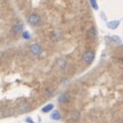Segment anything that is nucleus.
<instances>
[{
  "instance_id": "1",
  "label": "nucleus",
  "mask_w": 123,
  "mask_h": 123,
  "mask_svg": "<svg viewBox=\"0 0 123 123\" xmlns=\"http://www.w3.org/2000/svg\"><path fill=\"white\" fill-rule=\"evenodd\" d=\"M94 57H95V54L93 51H86V52L83 54V60L85 61V63H87V64H91L93 62Z\"/></svg>"
},
{
  "instance_id": "2",
  "label": "nucleus",
  "mask_w": 123,
  "mask_h": 123,
  "mask_svg": "<svg viewBox=\"0 0 123 123\" xmlns=\"http://www.w3.org/2000/svg\"><path fill=\"white\" fill-rule=\"evenodd\" d=\"M40 21H42V19H40V17L38 15H36V13H32V15H30L29 18H28V23L30 25H33V26L38 25L40 23Z\"/></svg>"
},
{
  "instance_id": "3",
  "label": "nucleus",
  "mask_w": 123,
  "mask_h": 123,
  "mask_svg": "<svg viewBox=\"0 0 123 123\" xmlns=\"http://www.w3.org/2000/svg\"><path fill=\"white\" fill-rule=\"evenodd\" d=\"M30 51H31V53L35 56H39L40 54L43 53L42 47H40L39 45H37V43H33V45L30 46Z\"/></svg>"
},
{
  "instance_id": "4",
  "label": "nucleus",
  "mask_w": 123,
  "mask_h": 123,
  "mask_svg": "<svg viewBox=\"0 0 123 123\" xmlns=\"http://www.w3.org/2000/svg\"><path fill=\"white\" fill-rule=\"evenodd\" d=\"M70 94L68 93V92H64V93H62L59 96V98H58V101L60 102V104H67L68 101L70 100Z\"/></svg>"
},
{
  "instance_id": "5",
  "label": "nucleus",
  "mask_w": 123,
  "mask_h": 123,
  "mask_svg": "<svg viewBox=\"0 0 123 123\" xmlns=\"http://www.w3.org/2000/svg\"><path fill=\"white\" fill-rule=\"evenodd\" d=\"M23 31V26L21 23H18V24H15L12 28V32L13 34H20Z\"/></svg>"
},
{
  "instance_id": "6",
  "label": "nucleus",
  "mask_w": 123,
  "mask_h": 123,
  "mask_svg": "<svg viewBox=\"0 0 123 123\" xmlns=\"http://www.w3.org/2000/svg\"><path fill=\"white\" fill-rule=\"evenodd\" d=\"M70 118L73 119L74 121H79L81 118V113L79 111H73L70 113Z\"/></svg>"
},
{
  "instance_id": "7",
  "label": "nucleus",
  "mask_w": 123,
  "mask_h": 123,
  "mask_svg": "<svg viewBox=\"0 0 123 123\" xmlns=\"http://www.w3.org/2000/svg\"><path fill=\"white\" fill-rule=\"evenodd\" d=\"M87 35H88V37H89V38H91V39H93V38H95V37H96V30H95L94 27H92V28H90L89 30H88Z\"/></svg>"
},
{
  "instance_id": "8",
  "label": "nucleus",
  "mask_w": 123,
  "mask_h": 123,
  "mask_svg": "<svg viewBox=\"0 0 123 123\" xmlns=\"http://www.w3.org/2000/svg\"><path fill=\"white\" fill-rule=\"evenodd\" d=\"M119 24H120V22L119 21H111V22H109L107 24V26L109 27L110 29H116V28H118V26H119Z\"/></svg>"
},
{
  "instance_id": "9",
  "label": "nucleus",
  "mask_w": 123,
  "mask_h": 123,
  "mask_svg": "<svg viewBox=\"0 0 123 123\" xmlns=\"http://www.w3.org/2000/svg\"><path fill=\"white\" fill-rule=\"evenodd\" d=\"M60 118H61V116L58 111H54L52 114H51V119H53V120H59Z\"/></svg>"
},
{
  "instance_id": "10",
  "label": "nucleus",
  "mask_w": 123,
  "mask_h": 123,
  "mask_svg": "<svg viewBox=\"0 0 123 123\" xmlns=\"http://www.w3.org/2000/svg\"><path fill=\"white\" fill-rule=\"evenodd\" d=\"M53 109H54V105H53L52 104H49V105H47L45 108H43V110H42V111H43V113H48V112L52 111Z\"/></svg>"
},
{
  "instance_id": "11",
  "label": "nucleus",
  "mask_w": 123,
  "mask_h": 123,
  "mask_svg": "<svg viewBox=\"0 0 123 123\" xmlns=\"http://www.w3.org/2000/svg\"><path fill=\"white\" fill-rule=\"evenodd\" d=\"M53 94H54V89L53 88H47L46 89V96L51 97V96H53Z\"/></svg>"
},
{
  "instance_id": "12",
  "label": "nucleus",
  "mask_w": 123,
  "mask_h": 123,
  "mask_svg": "<svg viewBox=\"0 0 123 123\" xmlns=\"http://www.w3.org/2000/svg\"><path fill=\"white\" fill-rule=\"evenodd\" d=\"M20 110H21V112H28V111L30 110V108H29V105H28L24 104V105H20Z\"/></svg>"
},
{
  "instance_id": "13",
  "label": "nucleus",
  "mask_w": 123,
  "mask_h": 123,
  "mask_svg": "<svg viewBox=\"0 0 123 123\" xmlns=\"http://www.w3.org/2000/svg\"><path fill=\"white\" fill-rule=\"evenodd\" d=\"M2 114H3V116H11V114H12V111H11V109H8V108H5L4 110L2 111Z\"/></svg>"
},
{
  "instance_id": "14",
  "label": "nucleus",
  "mask_w": 123,
  "mask_h": 123,
  "mask_svg": "<svg viewBox=\"0 0 123 123\" xmlns=\"http://www.w3.org/2000/svg\"><path fill=\"white\" fill-rule=\"evenodd\" d=\"M110 38L115 43H121V38L119 36H117V35H113V36L110 37Z\"/></svg>"
},
{
  "instance_id": "15",
  "label": "nucleus",
  "mask_w": 123,
  "mask_h": 123,
  "mask_svg": "<svg viewBox=\"0 0 123 123\" xmlns=\"http://www.w3.org/2000/svg\"><path fill=\"white\" fill-rule=\"evenodd\" d=\"M59 66H60V68H65L66 67V61L65 60H63V59H61V60H59Z\"/></svg>"
},
{
  "instance_id": "16",
  "label": "nucleus",
  "mask_w": 123,
  "mask_h": 123,
  "mask_svg": "<svg viewBox=\"0 0 123 123\" xmlns=\"http://www.w3.org/2000/svg\"><path fill=\"white\" fill-rule=\"evenodd\" d=\"M59 36H60V34L58 32H54L52 34V39L53 40H58V39H59Z\"/></svg>"
},
{
  "instance_id": "17",
  "label": "nucleus",
  "mask_w": 123,
  "mask_h": 123,
  "mask_svg": "<svg viewBox=\"0 0 123 123\" xmlns=\"http://www.w3.org/2000/svg\"><path fill=\"white\" fill-rule=\"evenodd\" d=\"M90 3L92 5V7H93L94 9H97L98 6H97V3H96V0H90Z\"/></svg>"
},
{
  "instance_id": "18",
  "label": "nucleus",
  "mask_w": 123,
  "mask_h": 123,
  "mask_svg": "<svg viewBox=\"0 0 123 123\" xmlns=\"http://www.w3.org/2000/svg\"><path fill=\"white\" fill-rule=\"evenodd\" d=\"M23 37L26 39H29L30 38V35H29V32L28 31H24L23 32Z\"/></svg>"
},
{
  "instance_id": "19",
  "label": "nucleus",
  "mask_w": 123,
  "mask_h": 123,
  "mask_svg": "<svg viewBox=\"0 0 123 123\" xmlns=\"http://www.w3.org/2000/svg\"><path fill=\"white\" fill-rule=\"evenodd\" d=\"M27 122H29V123H34L31 119H29V118H27Z\"/></svg>"
},
{
  "instance_id": "20",
  "label": "nucleus",
  "mask_w": 123,
  "mask_h": 123,
  "mask_svg": "<svg viewBox=\"0 0 123 123\" xmlns=\"http://www.w3.org/2000/svg\"><path fill=\"white\" fill-rule=\"evenodd\" d=\"M122 65H123V59H122Z\"/></svg>"
},
{
  "instance_id": "21",
  "label": "nucleus",
  "mask_w": 123,
  "mask_h": 123,
  "mask_svg": "<svg viewBox=\"0 0 123 123\" xmlns=\"http://www.w3.org/2000/svg\"><path fill=\"white\" fill-rule=\"evenodd\" d=\"M122 123H123V122H122Z\"/></svg>"
}]
</instances>
